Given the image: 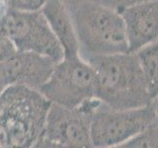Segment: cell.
<instances>
[{
	"instance_id": "5bb4252c",
	"label": "cell",
	"mask_w": 158,
	"mask_h": 148,
	"mask_svg": "<svg viewBox=\"0 0 158 148\" xmlns=\"http://www.w3.org/2000/svg\"><path fill=\"white\" fill-rule=\"evenodd\" d=\"M18 52L14 43L5 35L0 32V64L8 61Z\"/></svg>"
},
{
	"instance_id": "7c38bea8",
	"label": "cell",
	"mask_w": 158,
	"mask_h": 148,
	"mask_svg": "<svg viewBox=\"0 0 158 148\" xmlns=\"http://www.w3.org/2000/svg\"><path fill=\"white\" fill-rule=\"evenodd\" d=\"M113 148H158V126L152 125L127 141Z\"/></svg>"
},
{
	"instance_id": "2e32d148",
	"label": "cell",
	"mask_w": 158,
	"mask_h": 148,
	"mask_svg": "<svg viewBox=\"0 0 158 148\" xmlns=\"http://www.w3.org/2000/svg\"><path fill=\"white\" fill-rule=\"evenodd\" d=\"M149 107L153 116V125L158 126V93L153 97L149 102Z\"/></svg>"
},
{
	"instance_id": "ba28073f",
	"label": "cell",
	"mask_w": 158,
	"mask_h": 148,
	"mask_svg": "<svg viewBox=\"0 0 158 148\" xmlns=\"http://www.w3.org/2000/svg\"><path fill=\"white\" fill-rule=\"evenodd\" d=\"M58 62L33 52L18 51L0 64V77L4 86H24L39 91L47 83Z\"/></svg>"
},
{
	"instance_id": "6da1fadb",
	"label": "cell",
	"mask_w": 158,
	"mask_h": 148,
	"mask_svg": "<svg viewBox=\"0 0 158 148\" xmlns=\"http://www.w3.org/2000/svg\"><path fill=\"white\" fill-rule=\"evenodd\" d=\"M59 1L70 14L82 59L130 52L125 22L120 12L96 0Z\"/></svg>"
},
{
	"instance_id": "8992f818",
	"label": "cell",
	"mask_w": 158,
	"mask_h": 148,
	"mask_svg": "<svg viewBox=\"0 0 158 148\" xmlns=\"http://www.w3.org/2000/svg\"><path fill=\"white\" fill-rule=\"evenodd\" d=\"M153 125L149 105L131 110L111 109L95 100L91 111V137L94 148H113Z\"/></svg>"
},
{
	"instance_id": "8fae6325",
	"label": "cell",
	"mask_w": 158,
	"mask_h": 148,
	"mask_svg": "<svg viewBox=\"0 0 158 148\" xmlns=\"http://www.w3.org/2000/svg\"><path fill=\"white\" fill-rule=\"evenodd\" d=\"M151 99L158 93V39L135 52Z\"/></svg>"
},
{
	"instance_id": "277c9868",
	"label": "cell",
	"mask_w": 158,
	"mask_h": 148,
	"mask_svg": "<svg viewBox=\"0 0 158 148\" xmlns=\"http://www.w3.org/2000/svg\"><path fill=\"white\" fill-rule=\"evenodd\" d=\"M40 93L53 105L78 108L96 99V77L93 67L79 56H64Z\"/></svg>"
},
{
	"instance_id": "d6986e66",
	"label": "cell",
	"mask_w": 158,
	"mask_h": 148,
	"mask_svg": "<svg viewBox=\"0 0 158 148\" xmlns=\"http://www.w3.org/2000/svg\"><path fill=\"white\" fill-rule=\"evenodd\" d=\"M6 89V87L4 86V84H3V82H2V80H1V77H0V95L2 94V92Z\"/></svg>"
},
{
	"instance_id": "5b68a950",
	"label": "cell",
	"mask_w": 158,
	"mask_h": 148,
	"mask_svg": "<svg viewBox=\"0 0 158 148\" xmlns=\"http://www.w3.org/2000/svg\"><path fill=\"white\" fill-rule=\"evenodd\" d=\"M0 32L9 38L20 52H33L59 62L64 51L52 31L42 10H10L0 26Z\"/></svg>"
},
{
	"instance_id": "9a60e30c",
	"label": "cell",
	"mask_w": 158,
	"mask_h": 148,
	"mask_svg": "<svg viewBox=\"0 0 158 148\" xmlns=\"http://www.w3.org/2000/svg\"><path fill=\"white\" fill-rule=\"evenodd\" d=\"M96 1L107 7L116 10L118 12H121L128 7L135 6V5L146 1H151V0H96Z\"/></svg>"
},
{
	"instance_id": "9c48e42d",
	"label": "cell",
	"mask_w": 158,
	"mask_h": 148,
	"mask_svg": "<svg viewBox=\"0 0 158 148\" xmlns=\"http://www.w3.org/2000/svg\"><path fill=\"white\" fill-rule=\"evenodd\" d=\"M120 13L125 22L130 52H136L158 39V0L139 3Z\"/></svg>"
},
{
	"instance_id": "e0dca14e",
	"label": "cell",
	"mask_w": 158,
	"mask_h": 148,
	"mask_svg": "<svg viewBox=\"0 0 158 148\" xmlns=\"http://www.w3.org/2000/svg\"><path fill=\"white\" fill-rule=\"evenodd\" d=\"M32 148H63V147L57 145L56 143L48 140V139H47V138H44L43 136Z\"/></svg>"
},
{
	"instance_id": "7a4b0ae2",
	"label": "cell",
	"mask_w": 158,
	"mask_h": 148,
	"mask_svg": "<svg viewBox=\"0 0 158 148\" xmlns=\"http://www.w3.org/2000/svg\"><path fill=\"white\" fill-rule=\"evenodd\" d=\"M87 61L96 77V99L116 110L145 107L151 97L135 52L95 56Z\"/></svg>"
},
{
	"instance_id": "52a82bcc",
	"label": "cell",
	"mask_w": 158,
	"mask_h": 148,
	"mask_svg": "<svg viewBox=\"0 0 158 148\" xmlns=\"http://www.w3.org/2000/svg\"><path fill=\"white\" fill-rule=\"evenodd\" d=\"M95 100L74 109L51 104L44 137L63 148H94L91 137V111Z\"/></svg>"
},
{
	"instance_id": "4fadbf2b",
	"label": "cell",
	"mask_w": 158,
	"mask_h": 148,
	"mask_svg": "<svg viewBox=\"0 0 158 148\" xmlns=\"http://www.w3.org/2000/svg\"><path fill=\"white\" fill-rule=\"evenodd\" d=\"M11 10L36 11L41 10L47 0H7Z\"/></svg>"
},
{
	"instance_id": "3957f363",
	"label": "cell",
	"mask_w": 158,
	"mask_h": 148,
	"mask_svg": "<svg viewBox=\"0 0 158 148\" xmlns=\"http://www.w3.org/2000/svg\"><path fill=\"white\" fill-rule=\"evenodd\" d=\"M49 103L39 91L10 86L0 95V148H32L44 136Z\"/></svg>"
},
{
	"instance_id": "30bf717a",
	"label": "cell",
	"mask_w": 158,
	"mask_h": 148,
	"mask_svg": "<svg viewBox=\"0 0 158 148\" xmlns=\"http://www.w3.org/2000/svg\"><path fill=\"white\" fill-rule=\"evenodd\" d=\"M64 51V56H79L73 22L65 6L59 0H47L41 9Z\"/></svg>"
},
{
	"instance_id": "ac0fdd59",
	"label": "cell",
	"mask_w": 158,
	"mask_h": 148,
	"mask_svg": "<svg viewBox=\"0 0 158 148\" xmlns=\"http://www.w3.org/2000/svg\"><path fill=\"white\" fill-rule=\"evenodd\" d=\"M10 10L11 9H10L7 0H0V26H1L3 20L5 19Z\"/></svg>"
}]
</instances>
